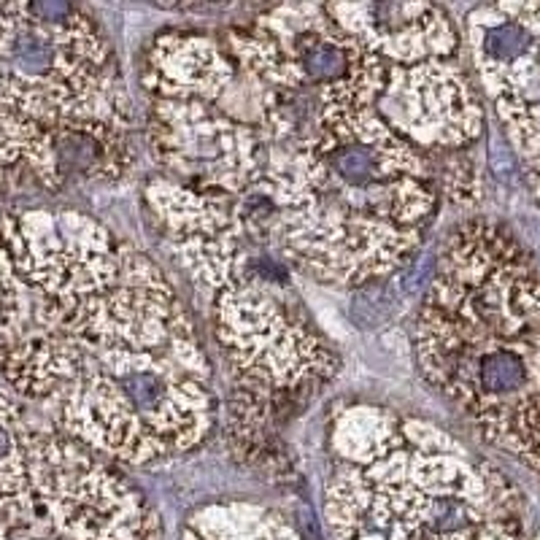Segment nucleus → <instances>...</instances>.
Instances as JSON below:
<instances>
[{"label":"nucleus","instance_id":"2","mask_svg":"<svg viewBox=\"0 0 540 540\" xmlns=\"http://www.w3.org/2000/svg\"><path fill=\"white\" fill-rule=\"evenodd\" d=\"M265 165L276 243L327 284H378L403 268L435 214L430 154L341 92H316V114Z\"/></svg>","mask_w":540,"mask_h":540},{"label":"nucleus","instance_id":"1","mask_svg":"<svg viewBox=\"0 0 540 540\" xmlns=\"http://www.w3.org/2000/svg\"><path fill=\"white\" fill-rule=\"evenodd\" d=\"M0 373L92 454L146 465L216 422L211 365L146 254L76 211L0 225Z\"/></svg>","mask_w":540,"mask_h":540},{"label":"nucleus","instance_id":"5","mask_svg":"<svg viewBox=\"0 0 540 540\" xmlns=\"http://www.w3.org/2000/svg\"><path fill=\"white\" fill-rule=\"evenodd\" d=\"M0 540H160V530L108 459L46 427L33 430L30 486L0 513Z\"/></svg>","mask_w":540,"mask_h":540},{"label":"nucleus","instance_id":"4","mask_svg":"<svg viewBox=\"0 0 540 540\" xmlns=\"http://www.w3.org/2000/svg\"><path fill=\"white\" fill-rule=\"evenodd\" d=\"M327 516L338 540H516L497 473H478L441 430L354 405L333 435Z\"/></svg>","mask_w":540,"mask_h":540},{"label":"nucleus","instance_id":"3","mask_svg":"<svg viewBox=\"0 0 540 540\" xmlns=\"http://www.w3.org/2000/svg\"><path fill=\"white\" fill-rule=\"evenodd\" d=\"M146 195L192 279L211 295L216 338L235 368V424L252 441L270 411H295L338 365L289 287L287 260L273 254L276 208L262 192L208 198L173 179L149 181Z\"/></svg>","mask_w":540,"mask_h":540}]
</instances>
